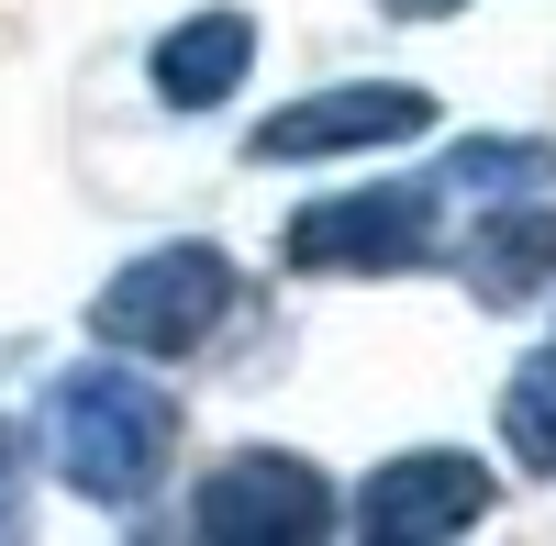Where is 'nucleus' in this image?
<instances>
[{
  "label": "nucleus",
  "instance_id": "nucleus-1",
  "mask_svg": "<svg viewBox=\"0 0 556 546\" xmlns=\"http://www.w3.org/2000/svg\"><path fill=\"white\" fill-rule=\"evenodd\" d=\"M34 435H45V469H56L89 513H146L156 491H167L178 435H190V424H178V390L146 369V357L89 346L78 369L45 380Z\"/></svg>",
  "mask_w": 556,
  "mask_h": 546
},
{
  "label": "nucleus",
  "instance_id": "nucleus-7",
  "mask_svg": "<svg viewBox=\"0 0 556 546\" xmlns=\"http://www.w3.org/2000/svg\"><path fill=\"white\" fill-rule=\"evenodd\" d=\"M445 268L468 280V301L490 312H523L556 290V190H523V201H468L456 212V246Z\"/></svg>",
  "mask_w": 556,
  "mask_h": 546
},
{
  "label": "nucleus",
  "instance_id": "nucleus-5",
  "mask_svg": "<svg viewBox=\"0 0 556 546\" xmlns=\"http://www.w3.org/2000/svg\"><path fill=\"white\" fill-rule=\"evenodd\" d=\"M445 123V101L424 78H334V89H301L245 134V167H334V157H390V146H424Z\"/></svg>",
  "mask_w": 556,
  "mask_h": 546
},
{
  "label": "nucleus",
  "instance_id": "nucleus-10",
  "mask_svg": "<svg viewBox=\"0 0 556 546\" xmlns=\"http://www.w3.org/2000/svg\"><path fill=\"white\" fill-rule=\"evenodd\" d=\"M501 458L523 480H556V346L501 380Z\"/></svg>",
  "mask_w": 556,
  "mask_h": 546
},
{
  "label": "nucleus",
  "instance_id": "nucleus-9",
  "mask_svg": "<svg viewBox=\"0 0 556 546\" xmlns=\"http://www.w3.org/2000/svg\"><path fill=\"white\" fill-rule=\"evenodd\" d=\"M434 167H445L456 212H468V201H523V190H556V146H545V134H456Z\"/></svg>",
  "mask_w": 556,
  "mask_h": 546
},
{
  "label": "nucleus",
  "instance_id": "nucleus-12",
  "mask_svg": "<svg viewBox=\"0 0 556 546\" xmlns=\"http://www.w3.org/2000/svg\"><path fill=\"white\" fill-rule=\"evenodd\" d=\"M390 23H445V12H468V0H379Z\"/></svg>",
  "mask_w": 556,
  "mask_h": 546
},
{
  "label": "nucleus",
  "instance_id": "nucleus-6",
  "mask_svg": "<svg viewBox=\"0 0 556 546\" xmlns=\"http://www.w3.org/2000/svg\"><path fill=\"white\" fill-rule=\"evenodd\" d=\"M501 502V469L468 458V446H401L345 491V535L367 546H445V535H479Z\"/></svg>",
  "mask_w": 556,
  "mask_h": 546
},
{
  "label": "nucleus",
  "instance_id": "nucleus-11",
  "mask_svg": "<svg viewBox=\"0 0 556 546\" xmlns=\"http://www.w3.org/2000/svg\"><path fill=\"white\" fill-rule=\"evenodd\" d=\"M34 458H45V435L0 413V535H23V513H34Z\"/></svg>",
  "mask_w": 556,
  "mask_h": 546
},
{
  "label": "nucleus",
  "instance_id": "nucleus-3",
  "mask_svg": "<svg viewBox=\"0 0 556 546\" xmlns=\"http://www.w3.org/2000/svg\"><path fill=\"white\" fill-rule=\"evenodd\" d=\"M235 301H245V268L212 235H178V246L123 257L112 280L89 290V346H123V357H146V369H178V357L223 346Z\"/></svg>",
  "mask_w": 556,
  "mask_h": 546
},
{
  "label": "nucleus",
  "instance_id": "nucleus-8",
  "mask_svg": "<svg viewBox=\"0 0 556 546\" xmlns=\"http://www.w3.org/2000/svg\"><path fill=\"white\" fill-rule=\"evenodd\" d=\"M256 67V12H235V0H212V12H178L156 45H146V89L167 112H223Z\"/></svg>",
  "mask_w": 556,
  "mask_h": 546
},
{
  "label": "nucleus",
  "instance_id": "nucleus-2",
  "mask_svg": "<svg viewBox=\"0 0 556 546\" xmlns=\"http://www.w3.org/2000/svg\"><path fill=\"white\" fill-rule=\"evenodd\" d=\"M456 246V190L445 167H390V178H356L334 201H301L278 223V257L301 280H412V268H445Z\"/></svg>",
  "mask_w": 556,
  "mask_h": 546
},
{
  "label": "nucleus",
  "instance_id": "nucleus-4",
  "mask_svg": "<svg viewBox=\"0 0 556 546\" xmlns=\"http://www.w3.org/2000/svg\"><path fill=\"white\" fill-rule=\"evenodd\" d=\"M178 524L201 546H323V535H345V491L301 446H223L178 491Z\"/></svg>",
  "mask_w": 556,
  "mask_h": 546
}]
</instances>
